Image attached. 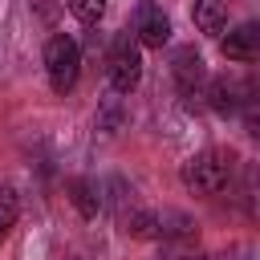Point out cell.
Masks as SVG:
<instances>
[{
    "mask_svg": "<svg viewBox=\"0 0 260 260\" xmlns=\"http://www.w3.org/2000/svg\"><path fill=\"white\" fill-rule=\"evenodd\" d=\"M232 167H236V154L232 150H199L183 162L179 179L191 195H219L228 183H232Z\"/></svg>",
    "mask_w": 260,
    "mask_h": 260,
    "instance_id": "obj_1",
    "label": "cell"
},
{
    "mask_svg": "<svg viewBox=\"0 0 260 260\" xmlns=\"http://www.w3.org/2000/svg\"><path fill=\"white\" fill-rule=\"evenodd\" d=\"M106 81L114 93H134L142 81V53H138V37L134 32H118L106 57Z\"/></svg>",
    "mask_w": 260,
    "mask_h": 260,
    "instance_id": "obj_2",
    "label": "cell"
},
{
    "mask_svg": "<svg viewBox=\"0 0 260 260\" xmlns=\"http://www.w3.org/2000/svg\"><path fill=\"white\" fill-rule=\"evenodd\" d=\"M77 73H81V49H77V41L65 37V32L49 37V45H45V77H49V89L65 98L77 85Z\"/></svg>",
    "mask_w": 260,
    "mask_h": 260,
    "instance_id": "obj_3",
    "label": "cell"
},
{
    "mask_svg": "<svg viewBox=\"0 0 260 260\" xmlns=\"http://www.w3.org/2000/svg\"><path fill=\"white\" fill-rule=\"evenodd\" d=\"M171 77H175V89H179V98H183L187 106H199V102L207 98V65H203V57H199L191 45L175 49V57H171Z\"/></svg>",
    "mask_w": 260,
    "mask_h": 260,
    "instance_id": "obj_4",
    "label": "cell"
},
{
    "mask_svg": "<svg viewBox=\"0 0 260 260\" xmlns=\"http://www.w3.org/2000/svg\"><path fill=\"white\" fill-rule=\"evenodd\" d=\"M134 37H138L142 49H162L171 41V16L154 0H142L134 8Z\"/></svg>",
    "mask_w": 260,
    "mask_h": 260,
    "instance_id": "obj_5",
    "label": "cell"
},
{
    "mask_svg": "<svg viewBox=\"0 0 260 260\" xmlns=\"http://www.w3.org/2000/svg\"><path fill=\"white\" fill-rule=\"evenodd\" d=\"M219 49H223L228 61L260 65V20H244L240 28H232L228 37H219Z\"/></svg>",
    "mask_w": 260,
    "mask_h": 260,
    "instance_id": "obj_6",
    "label": "cell"
},
{
    "mask_svg": "<svg viewBox=\"0 0 260 260\" xmlns=\"http://www.w3.org/2000/svg\"><path fill=\"white\" fill-rule=\"evenodd\" d=\"M240 126H244V134L252 138V142H260V77L256 73H248V77H240Z\"/></svg>",
    "mask_w": 260,
    "mask_h": 260,
    "instance_id": "obj_7",
    "label": "cell"
},
{
    "mask_svg": "<svg viewBox=\"0 0 260 260\" xmlns=\"http://www.w3.org/2000/svg\"><path fill=\"white\" fill-rule=\"evenodd\" d=\"M207 106L219 118H236L240 114V77H211L207 81Z\"/></svg>",
    "mask_w": 260,
    "mask_h": 260,
    "instance_id": "obj_8",
    "label": "cell"
},
{
    "mask_svg": "<svg viewBox=\"0 0 260 260\" xmlns=\"http://www.w3.org/2000/svg\"><path fill=\"white\" fill-rule=\"evenodd\" d=\"M65 191H69V203L81 211V219H98L102 215V187L93 179H69Z\"/></svg>",
    "mask_w": 260,
    "mask_h": 260,
    "instance_id": "obj_9",
    "label": "cell"
},
{
    "mask_svg": "<svg viewBox=\"0 0 260 260\" xmlns=\"http://www.w3.org/2000/svg\"><path fill=\"white\" fill-rule=\"evenodd\" d=\"M98 187H102V211L110 207V211L118 215V223H122V219L134 211V187H130L126 179H118V175L106 179V183H98Z\"/></svg>",
    "mask_w": 260,
    "mask_h": 260,
    "instance_id": "obj_10",
    "label": "cell"
},
{
    "mask_svg": "<svg viewBox=\"0 0 260 260\" xmlns=\"http://www.w3.org/2000/svg\"><path fill=\"white\" fill-rule=\"evenodd\" d=\"M191 20H195V28L203 37H219L228 28V8H223V0H195L191 4Z\"/></svg>",
    "mask_w": 260,
    "mask_h": 260,
    "instance_id": "obj_11",
    "label": "cell"
},
{
    "mask_svg": "<svg viewBox=\"0 0 260 260\" xmlns=\"http://www.w3.org/2000/svg\"><path fill=\"white\" fill-rule=\"evenodd\" d=\"M65 8L81 20V24H98L106 16V0H65Z\"/></svg>",
    "mask_w": 260,
    "mask_h": 260,
    "instance_id": "obj_12",
    "label": "cell"
},
{
    "mask_svg": "<svg viewBox=\"0 0 260 260\" xmlns=\"http://www.w3.org/2000/svg\"><path fill=\"white\" fill-rule=\"evenodd\" d=\"M118 126H122V106H118V98H110V102H106V110L98 114V130L114 134Z\"/></svg>",
    "mask_w": 260,
    "mask_h": 260,
    "instance_id": "obj_13",
    "label": "cell"
},
{
    "mask_svg": "<svg viewBox=\"0 0 260 260\" xmlns=\"http://www.w3.org/2000/svg\"><path fill=\"white\" fill-rule=\"evenodd\" d=\"M12 219H16V199H12V191H4V203H0V240H4V232H8Z\"/></svg>",
    "mask_w": 260,
    "mask_h": 260,
    "instance_id": "obj_14",
    "label": "cell"
},
{
    "mask_svg": "<svg viewBox=\"0 0 260 260\" xmlns=\"http://www.w3.org/2000/svg\"><path fill=\"white\" fill-rule=\"evenodd\" d=\"M183 260H228V252H223V256H203V252H191V256H183Z\"/></svg>",
    "mask_w": 260,
    "mask_h": 260,
    "instance_id": "obj_15",
    "label": "cell"
}]
</instances>
